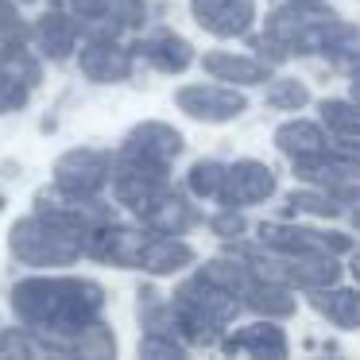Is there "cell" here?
I'll return each mask as SVG.
<instances>
[{
  "label": "cell",
  "mask_w": 360,
  "mask_h": 360,
  "mask_svg": "<svg viewBox=\"0 0 360 360\" xmlns=\"http://www.w3.org/2000/svg\"><path fill=\"white\" fill-rule=\"evenodd\" d=\"M12 310L27 329L47 337L43 349H63L74 333L89 326L101 310V287L89 279H24L12 290Z\"/></svg>",
  "instance_id": "1"
},
{
  "label": "cell",
  "mask_w": 360,
  "mask_h": 360,
  "mask_svg": "<svg viewBox=\"0 0 360 360\" xmlns=\"http://www.w3.org/2000/svg\"><path fill=\"white\" fill-rule=\"evenodd\" d=\"M105 179H109V155L105 151L78 148L66 151L55 163V182L66 198H94L105 186Z\"/></svg>",
  "instance_id": "2"
},
{
  "label": "cell",
  "mask_w": 360,
  "mask_h": 360,
  "mask_svg": "<svg viewBox=\"0 0 360 360\" xmlns=\"http://www.w3.org/2000/svg\"><path fill=\"white\" fill-rule=\"evenodd\" d=\"M194 16L213 35H240L252 20V0H194Z\"/></svg>",
  "instance_id": "3"
},
{
  "label": "cell",
  "mask_w": 360,
  "mask_h": 360,
  "mask_svg": "<svg viewBox=\"0 0 360 360\" xmlns=\"http://www.w3.org/2000/svg\"><path fill=\"white\" fill-rule=\"evenodd\" d=\"M179 105L198 120H229L244 109V101L229 89H217V86H190L179 94Z\"/></svg>",
  "instance_id": "4"
},
{
  "label": "cell",
  "mask_w": 360,
  "mask_h": 360,
  "mask_svg": "<svg viewBox=\"0 0 360 360\" xmlns=\"http://www.w3.org/2000/svg\"><path fill=\"white\" fill-rule=\"evenodd\" d=\"M82 70H86V78L105 82V86L120 82L128 74V51H120L109 35H94L89 47L82 51Z\"/></svg>",
  "instance_id": "5"
},
{
  "label": "cell",
  "mask_w": 360,
  "mask_h": 360,
  "mask_svg": "<svg viewBox=\"0 0 360 360\" xmlns=\"http://www.w3.org/2000/svg\"><path fill=\"white\" fill-rule=\"evenodd\" d=\"M271 174H267V167L259 163H240L233 167V171L225 174V182H221L217 194L225 198L229 205H244V202H259V198L271 194Z\"/></svg>",
  "instance_id": "6"
},
{
  "label": "cell",
  "mask_w": 360,
  "mask_h": 360,
  "mask_svg": "<svg viewBox=\"0 0 360 360\" xmlns=\"http://www.w3.org/2000/svg\"><path fill=\"white\" fill-rule=\"evenodd\" d=\"M74 39H78V24L63 12H47L35 24V47L47 58H66L74 51Z\"/></svg>",
  "instance_id": "7"
},
{
  "label": "cell",
  "mask_w": 360,
  "mask_h": 360,
  "mask_svg": "<svg viewBox=\"0 0 360 360\" xmlns=\"http://www.w3.org/2000/svg\"><path fill=\"white\" fill-rule=\"evenodd\" d=\"M128 148L140 151V155L159 159V163H167V159L179 155L182 140H179V132H174V128H167V124H140L132 136H128Z\"/></svg>",
  "instance_id": "8"
},
{
  "label": "cell",
  "mask_w": 360,
  "mask_h": 360,
  "mask_svg": "<svg viewBox=\"0 0 360 360\" xmlns=\"http://www.w3.org/2000/svg\"><path fill=\"white\" fill-rule=\"evenodd\" d=\"M186 264H190V248L182 240H171V236L148 240L143 259H140V267H148V271H155V275H171V271H179V267H186Z\"/></svg>",
  "instance_id": "9"
},
{
  "label": "cell",
  "mask_w": 360,
  "mask_h": 360,
  "mask_svg": "<svg viewBox=\"0 0 360 360\" xmlns=\"http://www.w3.org/2000/svg\"><path fill=\"white\" fill-rule=\"evenodd\" d=\"M143 217H148L159 233H182V229L194 225V210H190L186 202H179V198H163V194L155 198V205H151Z\"/></svg>",
  "instance_id": "10"
},
{
  "label": "cell",
  "mask_w": 360,
  "mask_h": 360,
  "mask_svg": "<svg viewBox=\"0 0 360 360\" xmlns=\"http://www.w3.org/2000/svg\"><path fill=\"white\" fill-rule=\"evenodd\" d=\"M205 70L217 74L221 82H264V66L252 63V58H233V55H210L205 58Z\"/></svg>",
  "instance_id": "11"
},
{
  "label": "cell",
  "mask_w": 360,
  "mask_h": 360,
  "mask_svg": "<svg viewBox=\"0 0 360 360\" xmlns=\"http://www.w3.org/2000/svg\"><path fill=\"white\" fill-rule=\"evenodd\" d=\"M148 58L159 66V70L179 74L182 66H190V47L179 39V35H155V39L148 43Z\"/></svg>",
  "instance_id": "12"
},
{
  "label": "cell",
  "mask_w": 360,
  "mask_h": 360,
  "mask_svg": "<svg viewBox=\"0 0 360 360\" xmlns=\"http://www.w3.org/2000/svg\"><path fill=\"white\" fill-rule=\"evenodd\" d=\"M0 74H8V78L24 82L27 89H32V86H39V63H35V58L27 55L24 47L4 51V55H0Z\"/></svg>",
  "instance_id": "13"
},
{
  "label": "cell",
  "mask_w": 360,
  "mask_h": 360,
  "mask_svg": "<svg viewBox=\"0 0 360 360\" xmlns=\"http://www.w3.org/2000/svg\"><path fill=\"white\" fill-rule=\"evenodd\" d=\"M279 143L287 151H318L321 136H318V128H310V124H290L279 132Z\"/></svg>",
  "instance_id": "14"
},
{
  "label": "cell",
  "mask_w": 360,
  "mask_h": 360,
  "mask_svg": "<svg viewBox=\"0 0 360 360\" xmlns=\"http://www.w3.org/2000/svg\"><path fill=\"white\" fill-rule=\"evenodd\" d=\"M221 182H225V171H221L217 163H198L194 171H190V186H194V194H217Z\"/></svg>",
  "instance_id": "15"
},
{
  "label": "cell",
  "mask_w": 360,
  "mask_h": 360,
  "mask_svg": "<svg viewBox=\"0 0 360 360\" xmlns=\"http://www.w3.org/2000/svg\"><path fill=\"white\" fill-rule=\"evenodd\" d=\"M318 306L333 314V318L341 321V326H356V321H360V298H356V295H333L329 302L321 298Z\"/></svg>",
  "instance_id": "16"
},
{
  "label": "cell",
  "mask_w": 360,
  "mask_h": 360,
  "mask_svg": "<svg viewBox=\"0 0 360 360\" xmlns=\"http://www.w3.org/2000/svg\"><path fill=\"white\" fill-rule=\"evenodd\" d=\"M70 12L86 24H105L112 20V0H70Z\"/></svg>",
  "instance_id": "17"
},
{
  "label": "cell",
  "mask_w": 360,
  "mask_h": 360,
  "mask_svg": "<svg viewBox=\"0 0 360 360\" xmlns=\"http://www.w3.org/2000/svg\"><path fill=\"white\" fill-rule=\"evenodd\" d=\"M27 101V86L16 78H8V74H0V112H16L24 109Z\"/></svg>",
  "instance_id": "18"
},
{
  "label": "cell",
  "mask_w": 360,
  "mask_h": 360,
  "mask_svg": "<svg viewBox=\"0 0 360 360\" xmlns=\"http://www.w3.org/2000/svg\"><path fill=\"white\" fill-rule=\"evenodd\" d=\"M0 352H12V356H32V352H39V345H35L32 337H24L20 329H12V333L0 337Z\"/></svg>",
  "instance_id": "19"
},
{
  "label": "cell",
  "mask_w": 360,
  "mask_h": 360,
  "mask_svg": "<svg viewBox=\"0 0 360 360\" xmlns=\"http://www.w3.org/2000/svg\"><path fill=\"white\" fill-rule=\"evenodd\" d=\"M271 101H275V105H290V109H295V105H302V101H306V89L290 82V86H279V89H275Z\"/></svg>",
  "instance_id": "20"
},
{
  "label": "cell",
  "mask_w": 360,
  "mask_h": 360,
  "mask_svg": "<svg viewBox=\"0 0 360 360\" xmlns=\"http://www.w3.org/2000/svg\"><path fill=\"white\" fill-rule=\"evenodd\" d=\"M8 12H12V4L8 0H0V16H8Z\"/></svg>",
  "instance_id": "21"
}]
</instances>
